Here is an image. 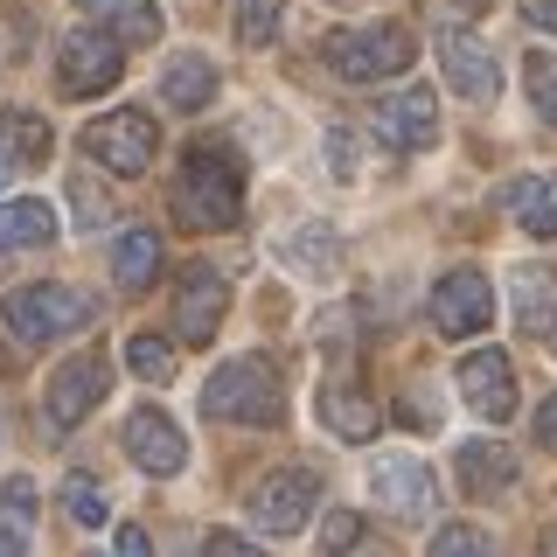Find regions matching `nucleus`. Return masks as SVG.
I'll return each instance as SVG.
<instances>
[{"label":"nucleus","instance_id":"1","mask_svg":"<svg viewBox=\"0 0 557 557\" xmlns=\"http://www.w3.org/2000/svg\"><path fill=\"white\" fill-rule=\"evenodd\" d=\"M244 202V161L231 147H188L182 182H174V216L188 231H231Z\"/></svg>","mask_w":557,"mask_h":557},{"label":"nucleus","instance_id":"2","mask_svg":"<svg viewBox=\"0 0 557 557\" xmlns=\"http://www.w3.org/2000/svg\"><path fill=\"white\" fill-rule=\"evenodd\" d=\"M202 411L223 425H278L286 418V376L272 356H237L202 383Z\"/></svg>","mask_w":557,"mask_h":557},{"label":"nucleus","instance_id":"3","mask_svg":"<svg viewBox=\"0 0 557 557\" xmlns=\"http://www.w3.org/2000/svg\"><path fill=\"white\" fill-rule=\"evenodd\" d=\"M321 57L348 84H376V77H405L418 63V35L405 22H370V28H335L321 42Z\"/></svg>","mask_w":557,"mask_h":557},{"label":"nucleus","instance_id":"4","mask_svg":"<svg viewBox=\"0 0 557 557\" xmlns=\"http://www.w3.org/2000/svg\"><path fill=\"white\" fill-rule=\"evenodd\" d=\"M84 321H91V300H84L77 286H57V278H42V286H14L8 300H0V327H8L22 348L63 342V335H77Z\"/></svg>","mask_w":557,"mask_h":557},{"label":"nucleus","instance_id":"5","mask_svg":"<svg viewBox=\"0 0 557 557\" xmlns=\"http://www.w3.org/2000/svg\"><path fill=\"white\" fill-rule=\"evenodd\" d=\"M153 147H161V133H153L147 112H104V119L84 126V153H91L98 168H112V174H147Z\"/></svg>","mask_w":557,"mask_h":557},{"label":"nucleus","instance_id":"6","mask_svg":"<svg viewBox=\"0 0 557 557\" xmlns=\"http://www.w3.org/2000/svg\"><path fill=\"white\" fill-rule=\"evenodd\" d=\"M231 313V278L216 265H188L182 286H174V327H182V348H209Z\"/></svg>","mask_w":557,"mask_h":557},{"label":"nucleus","instance_id":"7","mask_svg":"<svg viewBox=\"0 0 557 557\" xmlns=\"http://www.w3.org/2000/svg\"><path fill=\"white\" fill-rule=\"evenodd\" d=\"M57 70H63V91L70 98H98V91H112V84L126 77V49H119L104 28H77L63 42Z\"/></svg>","mask_w":557,"mask_h":557},{"label":"nucleus","instance_id":"8","mask_svg":"<svg viewBox=\"0 0 557 557\" xmlns=\"http://www.w3.org/2000/svg\"><path fill=\"white\" fill-rule=\"evenodd\" d=\"M432 321H440V335H481V327L495 321V286H487V272L453 265L440 286H432Z\"/></svg>","mask_w":557,"mask_h":557},{"label":"nucleus","instance_id":"9","mask_svg":"<svg viewBox=\"0 0 557 557\" xmlns=\"http://www.w3.org/2000/svg\"><path fill=\"white\" fill-rule=\"evenodd\" d=\"M112 391V362L104 356H70L49 370V391H42V405L57 425H77V418H91L98 411V397Z\"/></svg>","mask_w":557,"mask_h":557},{"label":"nucleus","instance_id":"10","mask_svg":"<svg viewBox=\"0 0 557 557\" xmlns=\"http://www.w3.org/2000/svg\"><path fill=\"white\" fill-rule=\"evenodd\" d=\"M313 516V474L307 467H272L265 481L251 487V522L272 536H293Z\"/></svg>","mask_w":557,"mask_h":557},{"label":"nucleus","instance_id":"11","mask_svg":"<svg viewBox=\"0 0 557 557\" xmlns=\"http://www.w3.org/2000/svg\"><path fill=\"white\" fill-rule=\"evenodd\" d=\"M370 502L391 516H425L432 509V467L411 453H376L370 460Z\"/></svg>","mask_w":557,"mask_h":557},{"label":"nucleus","instance_id":"12","mask_svg":"<svg viewBox=\"0 0 557 557\" xmlns=\"http://www.w3.org/2000/svg\"><path fill=\"white\" fill-rule=\"evenodd\" d=\"M376 133L391 139V147H405V153L432 147V139H440V91L405 84L397 98H383V104H376Z\"/></svg>","mask_w":557,"mask_h":557},{"label":"nucleus","instance_id":"13","mask_svg":"<svg viewBox=\"0 0 557 557\" xmlns=\"http://www.w3.org/2000/svg\"><path fill=\"white\" fill-rule=\"evenodd\" d=\"M460 397L487 418V425L516 418V370H509V356H502V348H474V356L460 362Z\"/></svg>","mask_w":557,"mask_h":557},{"label":"nucleus","instance_id":"14","mask_svg":"<svg viewBox=\"0 0 557 557\" xmlns=\"http://www.w3.org/2000/svg\"><path fill=\"white\" fill-rule=\"evenodd\" d=\"M126 453L147 474H182V460H188V440H182V425H174L168 411H153V405H139L126 418Z\"/></svg>","mask_w":557,"mask_h":557},{"label":"nucleus","instance_id":"15","mask_svg":"<svg viewBox=\"0 0 557 557\" xmlns=\"http://www.w3.org/2000/svg\"><path fill=\"white\" fill-rule=\"evenodd\" d=\"M453 474H460V495H502V487H516V446L502 440H467L460 460H453Z\"/></svg>","mask_w":557,"mask_h":557},{"label":"nucleus","instance_id":"16","mask_svg":"<svg viewBox=\"0 0 557 557\" xmlns=\"http://www.w3.org/2000/svg\"><path fill=\"white\" fill-rule=\"evenodd\" d=\"M440 57H446V77L460 84V98H474V104H481V98H495V91H502V63L487 57L481 35H446Z\"/></svg>","mask_w":557,"mask_h":557},{"label":"nucleus","instance_id":"17","mask_svg":"<svg viewBox=\"0 0 557 557\" xmlns=\"http://www.w3.org/2000/svg\"><path fill=\"white\" fill-rule=\"evenodd\" d=\"M91 22H104V35H112L119 49L133 42H161V8L153 0H77Z\"/></svg>","mask_w":557,"mask_h":557},{"label":"nucleus","instance_id":"18","mask_svg":"<svg viewBox=\"0 0 557 557\" xmlns=\"http://www.w3.org/2000/svg\"><path fill=\"white\" fill-rule=\"evenodd\" d=\"M42 244H57V209L42 196L0 202V251H42Z\"/></svg>","mask_w":557,"mask_h":557},{"label":"nucleus","instance_id":"19","mask_svg":"<svg viewBox=\"0 0 557 557\" xmlns=\"http://www.w3.org/2000/svg\"><path fill=\"white\" fill-rule=\"evenodd\" d=\"M502 202L530 237H557V174H516Z\"/></svg>","mask_w":557,"mask_h":557},{"label":"nucleus","instance_id":"20","mask_svg":"<svg viewBox=\"0 0 557 557\" xmlns=\"http://www.w3.org/2000/svg\"><path fill=\"white\" fill-rule=\"evenodd\" d=\"M161 98L174 104V112H202V104L216 98V70H209V57L182 49V57L161 70Z\"/></svg>","mask_w":557,"mask_h":557},{"label":"nucleus","instance_id":"21","mask_svg":"<svg viewBox=\"0 0 557 557\" xmlns=\"http://www.w3.org/2000/svg\"><path fill=\"white\" fill-rule=\"evenodd\" d=\"M550 321H557V272L522 265L516 272V327L522 335H550Z\"/></svg>","mask_w":557,"mask_h":557},{"label":"nucleus","instance_id":"22","mask_svg":"<svg viewBox=\"0 0 557 557\" xmlns=\"http://www.w3.org/2000/svg\"><path fill=\"white\" fill-rule=\"evenodd\" d=\"M278 258H286L293 272H307V278H327V272L342 265V237L327 231V223H307V231L278 237Z\"/></svg>","mask_w":557,"mask_h":557},{"label":"nucleus","instance_id":"23","mask_svg":"<svg viewBox=\"0 0 557 557\" xmlns=\"http://www.w3.org/2000/svg\"><path fill=\"white\" fill-rule=\"evenodd\" d=\"M112 278H119V293H147L153 278H161V237H153V231H126L112 244Z\"/></svg>","mask_w":557,"mask_h":557},{"label":"nucleus","instance_id":"24","mask_svg":"<svg viewBox=\"0 0 557 557\" xmlns=\"http://www.w3.org/2000/svg\"><path fill=\"white\" fill-rule=\"evenodd\" d=\"M0 153L22 168H42L49 153H57V133H49V119L35 112H0Z\"/></svg>","mask_w":557,"mask_h":557},{"label":"nucleus","instance_id":"25","mask_svg":"<svg viewBox=\"0 0 557 557\" xmlns=\"http://www.w3.org/2000/svg\"><path fill=\"white\" fill-rule=\"evenodd\" d=\"M321 418H327V432H342V440H370L376 432V405L362 391H342V383L321 391Z\"/></svg>","mask_w":557,"mask_h":557},{"label":"nucleus","instance_id":"26","mask_svg":"<svg viewBox=\"0 0 557 557\" xmlns=\"http://www.w3.org/2000/svg\"><path fill=\"white\" fill-rule=\"evenodd\" d=\"M278 22H286V0H237V42H278Z\"/></svg>","mask_w":557,"mask_h":557},{"label":"nucleus","instance_id":"27","mask_svg":"<svg viewBox=\"0 0 557 557\" xmlns=\"http://www.w3.org/2000/svg\"><path fill=\"white\" fill-rule=\"evenodd\" d=\"M126 370L147 376V383H168V376H174V348H168L161 335H133V342H126Z\"/></svg>","mask_w":557,"mask_h":557},{"label":"nucleus","instance_id":"28","mask_svg":"<svg viewBox=\"0 0 557 557\" xmlns=\"http://www.w3.org/2000/svg\"><path fill=\"white\" fill-rule=\"evenodd\" d=\"M425 557H495V544H487V530H474V522H446L425 544Z\"/></svg>","mask_w":557,"mask_h":557},{"label":"nucleus","instance_id":"29","mask_svg":"<svg viewBox=\"0 0 557 557\" xmlns=\"http://www.w3.org/2000/svg\"><path fill=\"white\" fill-rule=\"evenodd\" d=\"M522 77H530V98H536V112H544L550 126H557V57H550V49H536V57L522 63Z\"/></svg>","mask_w":557,"mask_h":557},{"label":"nucleus","instance_id":"30","mask_svg":"<svg viewBox=\"0 0 557 557\" xmlns=\"http://www.w3.org/2000/svg\"><path fill=\"white\" fill-rule=\"evenodd\" d=\"M348 550H362V516L356 509H335L321 522V557H348Z\"/></svg>","mask_w":557,"mask_h":557},{"label":"nucleus","instance_id":"31","mask_svg":"<svg viewBox=\"0 0 557 557\" xmlns=\"http://www.w3.org/2000/svg\"><path fill=\"white\" fill-rule=\"evenodd\" d=\"M63 509H70V516H77V522H84V530H98V522H104V502H98V481H91V474H70V481H63Z\"/></svg>","mask_w":557,"mask_h":557},{"label":"nucleus","instance_id":"32","mask_svg":"<svg viewBox=\"0 0 557 557\" xmlns=\"http://www.w3.org/2000/svg\"><path fill=\"white\" fill-rule=\"evenodd\" d=\"M0 516H8V522H28V516H35V481L14 474L8 487H0Z\"/></svg>","mask_w":557,"mask_h":557},{"label":"nucleus","instance_id":"33","mask_svg":"<svg viewBox=\"0 0 557 557\" xmlns=\"http://www.w3.org/2000/svg\"><path fill=\"white\" fill-rule=\"evenodd\" d=\"M202 550H209V557H265L258 544H244L237 530H209V544H202Z\"/></svg>","mask_w":557,"mask_h":557},{"label":"nucleus","instance_id":"34","mask_svg":"<svg viewBox=\"0 0 557 557\" xmlns=\"http://www.w3.org/2000/svg\"><path fill=\"white\" fill-rule=\"evenodd\" d=\"M536 446H550V453H557V391L544 397V405H536Z\"/></svg>","mask_w":557,"mask_h":557},{"label":"nucleus","instance_id":"35","mask_svg":"<svg viewBox=\"0 0 557 557\" xmlns=\"http://www.w3.org/2000/svg\"><path fill=\"white\" fill-rule=\"evenodd\" d=\"M112 557H153L147 530H133V522H126V530H119V544H112Z\"/></svg>","mask_w":557,"mask_h":557},{"label":"nucleus","instance_id":"36","mask_svg":"<svg viewBox=\"0 0 557 557\" xmlns=\"http://www.w3.org/2000/svg\"><path fill=\"white\" fill-rule=\"evenodd\" d=\"M522 14H530L536 28H557V0H522Z\"/></svg>","mask_w":557,"mask_h":557},{"label":"nucleus","instance_id":"37","mask_svg":"<svg viewBox=\"0 0 557 557\" xmlns=\"http://www.w3.org/2000/svg\"><path fill=\"white\" fill-rule=\"evenodd\" d=\"M327 153H335V174H356V147H348V139L335 133V139H327Z\"/></svg>","mask_w":557,"mask_h":557},{"label":"nucleus","instance_id":"38","mask_svg":"<svg viewBox=\"0 0 557 557\" xmlns=\"http://www.w3.org/2000/svg\"><path fill=\"white\" fill-rule=\"evenodd\" d=\"M0 557H22V536L14 530H0Z\"/></svg>","mask_w":557,"mask_h":557},{"label":"nucleus","instance_id":"39","mask_svg":"<svg viewBox=\"0 0 557 557\" xmlns=\"http://www.w3.org/2000/svg\"><path fill=\"white\" fill-rule=\"evenodd\" d=\"M550 348H557V321H550Z\"/></svg>","mask_w":557,"mask_h":557}]
</instances>
